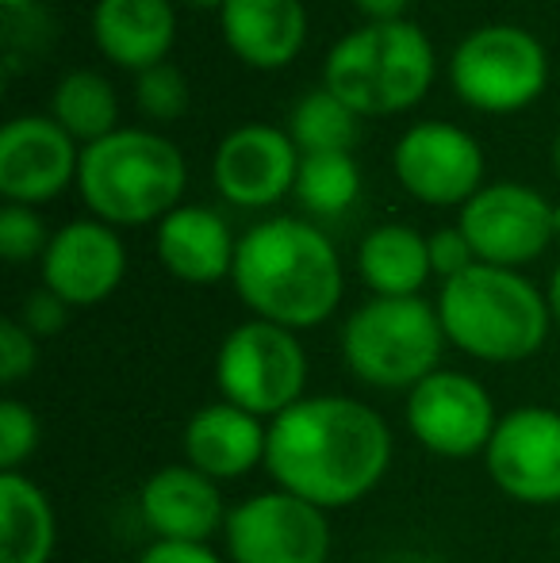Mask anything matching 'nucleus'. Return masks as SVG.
Listing matches in <instances>:
<instances>
[{
	"mask_svg": "<svg viewBox=\"0 0 560 563\" xmlns=\"http://www.w3.org/2000/svg\"><path fill=\"white\" fill-rule=\"evenodd\" d=\"M487 479L523 506H560V410L526 402L499 418L484 449Z\"/></svg>",
	"mask_w": 560,
	"mask_h": 563,
	"instance_id": "ddd939ff",
	"label": "nucleus"
},
{
	"mask_svg": "<svg viewBox=\"0 0 560 563\" xmlns=\"http://www.w3.org/2000/svg\"><path fill=\"white\" fill-rule=\"evenodd\" d=\"M438 58L430 35L411 20L361 23L322 58V89L361 119L411 112L430 92Z\"/></svg>",
	"mask_w": 560,
	"mask_h": 563,
	"instance_id": "39448f33",
	"label": "nucleus"
},
{
	"mask_svg": "<svg viewBox=\"0 0 560 563\" xmlns=\"http://www.w3.org/2000/svg\"><path fill=\"white\" fill-rule=\"evenodd\" d=\"M446 341L480 364H523L538 356L553 330L546 291L518 268L472 265L438 291Z\"/></svg>",
	"mask_w": 560,
	"mask_h": 563,
	"instance_id": "7ed1b4c3",
	"label": "nucleus"
},
{
	"mask_svg": "<svg viewBox=\"0 0 560 563\" xmlns=\"http://www.w3.org/2000/svg\"><path fill=\"white\" fill-rule=\"evenodd\" d=\"M457 227L480 265L495 268H523L557 242L553 203L518 180H487L461 208Z\"/></svg>",
	"mask_w": 560,
	"mask_h": 563,
	"instance_id": "f8f14e48",
	"label": "nucleus"
},
{
	"mask_svg": "<svg viewBox=\"0 0 560 563\" xmlns=\"http://www.w3.org/2000/svg\"><path fill=\"white\" fill-rule=\"evenodd\" d=\"M54 230H46L43 216L23 203H8L0 211V257L8 265H28V261H43L46 245H51Z\"/></svg>",
	"mask_w": 560,
	"mask_h": 563,
	"instance_id": "c85d7f7f",
	"label": "nucleus"
},
{
	"mask_svg": "<svg viewBox=\"0 0 560 563\" xmlns=\"http://www.w3.org/2000/svg\"><path fill=\"white\" fill-rule=\"evenodd\" d=\"M307 376L311 361L299 334L265 319L239 322L216 353V384L223 402L262 422H273L307 399Z\"/></svg>",
	"mask_w": 560,
	"mask_h": 563,
	"instance_id": "6e6552de",
	"label": "nucleus"
},
{
	"mask_svg": "<svg viewBox=\"0 0 560 563\" xmlns=\"http://www.w3.org/2000/svg\"><path fill=\"white\" fill-rule=\"evenodd\" d=\"M139 514L154 541L211 544V537H223L231 510L223 506L216 479L188 464H165L142 479Z\"/></svg>",
	"mask_w": 560,
	"mask_h": 563,
	"instance_id": "f3484780",
	"label": "nucleus"
},
{
	"mask_svg": "<svg viewBox=\"0 0 560 563\" xmlns=\"http://www.w3.org/2000/svg\"><path fill=\"white\" fill-rule=\"evenodd\" d=\"M299 169V150L288 131L273 123H242L227 131L211 157L216 192L231 208L262 211L292 196Z\"/></svg>",
	"mask_w": 560,
	"mask_h": 563,
	"instance_id": "4468645a",
	"label": "nucleus"
},
{
	"mask_svg": "<svg viewBox=\"0 0 560 563\" xmlns=\"http://www.w3.org/2000/svg\"><path fill=\"white\" fill-rule=\"evenodd\" d=\"M180 4L200 8V12H219V8H223V0H180Z\"/></svg>",
	"mask_w": 560,
	"mask_h": 563,
	"instance_id": "e433bc0d",
	"label": "nucleus"
},
{
	"mask_svg": "<svg viewBox=\"0 0 560 563\" xmlns=\"http://www.w3.org/2000/svg\"><path fill=\"white\" fill-rule=\"evenodd\" d=\"M43 0H0V8L4 12H28V8H39Z\"/></svg>",
	"mask_w": 560,
	"mask_h": 563,
	"instance_id": "c9c22d12",
	"label": "nucleus"
},
{
	"mask_svg": "<svg viewBox=\"0 0 560 563\" xmlns=\"http://www.w3.org/2000/svg\"><path fill=\"white\" fill-rule=\"evenodd\" d=\"M553 173L560 177V134H557V142H553Z\"/></svg>",
	"mask_w": 560,
	"mask_h": 563,
	"instance_id": "58836bf2",
	"label": "nucleus"
},
{
	"mask_svg": "<svg viewBox=\"0 0 560 563\" xmlns=\"http://www.w3.org/2000/svg\"><path fill=\"white\" fill-rule=\"evenodd\" d=\"M39 273L43 288H51L62 303L97 307L120 291L128 276V245L120 230L100 219H74L54 230Z\"/></svg>",
	"mask_w": 560,
	"mask_h": 563,
	"instance_id": "dca6fc26",
	"label": "nucleus"
},
{
	"mask_svg": "<svg viewBox=\"0 0 560 563\" xmlns=\"http://www.w3.org/2000/svg\"><path fill=\"white\" fill-rule=\"evenodd\" d=\"M546 299H549V314H553V327L560 330V265L553 268V276L546 284Z\"/></svg>",
	"mask_w": 560,
	"mask_h": 563,
	"instance_id": "f704fd0d",
	"label": "nucleus"
},
{
	"mask_svg": "<svg viewBox=\"0 0 560 563\" xmlns=\"http://www.w3.org/2000/svg\"><path fill=\"white\" fill-rule=\"evenodd\" d=\"M231 288L250 319L284 330L330 322L345 296V273L334 242L307 219H262L239 238Z\"/></svg>",
	"mask_w": 560,
	"mask_h": 563,
	"instance_id": "f03ea898",
	"label": "nucleus"
},
{
	"mask_svg": "<svg viewBox=\"0 0 560 563\" xmlns=\"http://www.w3.org/2000/svg\"><path fill=\"white\" fill-rule=\"evenodd\" d=\"M231 563H327L334 549L330 514L288 490H257L231 506L223 526Z\"/></svg>",
	"mask_w": 560,
	"mask_h": 563,
	"instance_id": "1a4fd4ad",
	"label": "nucleus"
},
{
	"mask_svg": "<svg viewBox=\"0 0 560 563\" xmlns=\"http://www.w3.org/2000/svg\"><path fill=\"white\" fill-rule=\"evenodd\" d=\"M292 196L307 216H345L361 196V169L353 154H299Z\"/></svg>",
	"mask_w": 560,
	"mask_h": 563,
	"instance_id": "a878e982",
	"label": "nucleus"
},
{
	"mask_svg": "<svg viewBox=\"0 0 560 563\" xmlns=\"http://www.w3.org/2000/svg\"><path fill=\"white\" fill-rule=\"evenodd\" d=\"M399 188L426 208L461 211L487 185V157L476 134L446 119H422L399 134L392 150Z\"/></svg>",
	"mask_w": 560,
	"mask_h": 563,
	"instance_id": "9d476101",
	"label": "nucleus"
},
{
	"mask_svg": "<svg viewBox=\"0 0 560 563\" xmlns=\"http://www.w3.org/2000/svg\"><path fill=\"white\" fill-rule=\"evenodd\" d=\"M92 43L112 66L142 74L162 62L177 43L173 0H97L92 4Z\"/></svg>",
	"mask_w": 560,
	"mask_h": 563,
	"instance_id": "412c9836",
	"label": "nucleus"
},
{
	"mask_svg": "<svg viewBox=\"0 0 560 563\" xmlns=\"http://www.w3.org/2000/svg\"><path fill=\"white\" fill-rule=\"evenodd\" d=\"M81 146L51 115H12L0 126V196L39 208L77 185Z\"/></svg>",
	"mask_w": 560,
	"mask_h": 563,
	"instance_id": "2eb2a0df",
	"label": "nucleus"
},
{
	"mask_svg": "<svg viewBox=\"0 0 560 563\" xmlns=\"http://www.w3.org/2000/svg\"><path fill=\"white\" fill-rule=\"evenodd\" d=\"M39 441H43L39 415L23 399L4 395V399H0V475L20 472L39 452Z\"/></svg>",
	"mask_w": 560,
	"mask_h": 563,
	"instance_id": "cd10ccee",
	"label": "nucleus"
},
{
	"mask_svg": "<svg viewBox=\"0 0 560 563\" xmlns=\"http://www.w3.org/2000/svg\"><path fill=\"white\" fill-rule=\"evenodd\" d=\"M58 514L43 487L23 472L0 475V563H51Z\"/></svg>",
	"mask_w": 560,
	"mask_h": 563,
	"instance_id": "5701e85b",
	"label": "nucleus"
},
{
	"mask_svg": "<svg viewBox=\"0 0 560 563\" xmlns=\"http://www.w3.org/2000/svg\"><path fill=\"white\" fill-rule=\"evenodd\" d=\"M69 311H74V307L62 303V299L54 296L51 288H35V291H28V296H23L20 311H15L12 319L20 322V327L28 330V334L54 338V334H62V330H66Z\"/></svg>",
	"mask_w": 560,
	"mask_h": 563,
	"instance_id": "7c9ffc66",
	"label": "nucleus"
},
{
	"mask_svg": "<svg viewBox=\"0 0 560 563\" xmlns=\"http://www.w3.org/2000/svg\"><path fill=\"white\" fill-rule=\"evenodd\" d=\"M188 165L165 134L150 126H120L108 139L81 146L77 196L92 219L108 227H150L185 203Z\"/></svg>",
	"mask_w": 560,
	"mask_h": 563,
	"instance_id": "20e7f679",
	"label": "nucleus"
},
{
	"mask_svg": "<svg viewBox=\"0 0 560 563\" xmlns=\"http://www.w3.org/2000/svg\"><path fill=\"white\" fill-rule=\"evenodd\" d=\"M392 449L381 410L353 395H307L270 422L265 472L319 510H350L381 487Z\"/></svg>",
	"mask_w": 560,
	"mask_h": 563,
	"instance_id": "f257e3e1",
	"label": "nucleus"
},
{
	"mask_svg": "<svg viewBox=\"0 0 560 563\" xmlns=\"http://www.w3.org/2000/svg\"><path fill=\"white\" fill-rule=\"evenodd\" d=\"M188 77L180 74L173 62H162L154 69H142L135 77V108L142 119H150L154 126L177 123L180 115L188 112Z\"/></svg>",
	"mask_w": 560,
	"mask_h": 563,
	"instance_id": "bb28decb",
	"label": "nucleus"
},
{
	"mask_svg": "<svg viewBox=\"0 0 560 563\" xmlns=\"http://www.w3.org/2000/svg\"><path fill=\"white\" fill-rule=\"evenodd\" d=\"M185 464L204 472L216 483H231L250 475L254 467H265L270 452V426L231 402H208L185 422L180 433Z\"/></svg>",
	"mask_w": 560,
	"mask_h": 563,
	"instance_id": "aec40b11",
	"label": "nucleus"
},
{
	"mask_svg": "<svg viewBox=\"0 0 560 563\" xmlns=\"http://www.w3.org/2000/svg\"><path fill=\"white\" fill-rule=\"evenodd\" d=\"M415 563H449V560H415Z\"/></svg>",
	"mask_w": 560,
	"mask_h": 563,
	"instance_id": "ea45409f",
	"label": "nucleus"
},
{
	"mask_svg": "<svg viewBox=\"0 0 560 563\" xmlns=\"http://www.w3.org/2000/svg\"><path fill=\"white\" fill-rule=\"evenodd\" d=\"M438 307L422 296H373L342 322V361L353 379L376 391H411L441 368L446 353Z\"/></svg>",
	"mask_w": 560,
	"mask_h": 563,
	"instance_id": "423d86ee",
	"label": "nucleus"
},
{
	"mask_svg": "<svg viewBox=\"0 0 560 563\" xmlns=\"http://www.w3.org/2000/svg\"><path fill=\"white\" fill-rule=\"evenodd\" d=\"M46 115L77 142V146H92V142L108 139L120 131V92L97 69H69L58 77L51 89V104Z\"/></svg>",
	"mask_w": 560,
	"mask_h": 563,
	"instance_id": "b1692460",
	"label": "nucleus"
},
{
	"mask_svg": "<svg viewBox=\"0 0 560 563\" xmlns=\"http://www.w3.org/2000/svg\"><path fill=\"white\" fill-rule=\"evenodd\" d=\"M353 8L365 23H396L407 20L411 0H353Z\"/></svg>",
	"mask_w": 560,
	"mask_h": 563,
	"instance_id": "72a5a7b5",
	"label": "nucleus"
},
{
	"mask_svg": "<svg viewBox=\"0 0 560 563\" xmlns=\"http://www.w3.org/2000/svg\"><path fill=\"white\" fill-rule=\"evenodd\" d=\"M154 250L173 280L211 288L219 280H231L239 238L231 234L219 211L204 208V203H180L157 223Z\"/></svg>",
	"mask_w": 560,
	"mask_h": 563,
	"instance_id": "a211bd4d",
	"label": "nucleus"
},
{
	"mask_svg": "<svg viewBox=\"0 0 560 563\" xmlns=\"http://www.w3.org/2000/svg\"><path fill=\"white\" fill-rule=\"evenodd\" d=\"M284 131L296 142L299 154H353V142L361 134V115L319 85L292 104Z\"/></svg>",
	"mask_w": 560,
	"mask_h": 563,
	"instance_id": "393cba45",
	"label": "nucleus"
},
{
	"mask_svg": "<svg viewBox=\"0 0 560 563\" xmlns=\"http://www.w3.org/2000/svg\"><path fill=\"white\" fill-rule=\"evenodd\" d=\"M404 418L407 433L419 449L441 460H469L484 456L503 415L495 410L492 391L476 376L457 368H438L419 387L407 391Z\"/></svg>",
	"mask_w": 560,
	"mask_h": 563,
	"instance_id": "9b49d317",
	"label": "nucleus"
},
{
	"mask_svg": "<svg viewBox=\"0 0 560 563\" xmlns=\"http://www.w3.org/2000/svg\"><path fill=\"white\" fill-rule=\"evenodd\" d=\"M358 276L373 296L381 299H411L422 296L430 268V242L422 230L407 223L373 227L358 245Z\"/></svg>",
	"mask_w": 560,
	"mask_h": 563,
	"instance_id": "4be33fe9",
	"label": "nucleus"
},
{
	"mask_svg": "<svg viewBox=\"0 0 560 563\" xmlns=\"http://www.w3.org/2000/svg\"><path fill=\"white\" fill-rule=\"evenodd\" d=\"M39 368V338L28 334L15 319L0 322V384L15 387Z\"/></svg>",
	"mask_w": 560,
	"mask_h": 563,
	"instance_id": "c756f323",
	"label": "nucleus"
},
{
	"mask_svg": "<svg viewBox=\"0 0 560 563\" xmlns=\"http://www.w3.org/2000/svg\"><path fill=\"white\" fill-rule=\"evenodd\" d=\"M426 242H430V268L433 276H441V284L469 273L472 265H480L469 238L461 234V227H438L433 234H426Z\"/></svg>",
	"mask_w": 560,
	"mask_h": 563,
	"instance_id": "2f4dec72",
	"label": "nucleus"
},
{
	"mask_svg": "<svg viewBox=\"0 0 560 563\" xmlns=\"http://www.w3.org/2000/svg\"><path fill=\"white\" fill-rule=\"evenodd\" d=\"M139 563H223L211 544H185V541H154L142 549Z\"/></svg>",
	"mask_w": 560,
	"mask_h": 563,
	"instance_id": "473e14b6",
	"label": "nucleus"
},
{
	"mask_svg": "<svg viewBox=\"0 0 560 563\" xmlns=\"http://www.w3.org/2000/svg\"><path fill=\"white\" fill-rule=\"evenodd\" d=\"M553 234H557V245H560V200L553 203Z\"/></svg>",
	"mask_w": 560,
	"mask_h": 563,
	"instance_id": "4c0bfd02",
	"label": "nucleus"
},
{
	"mask_svg": "<svg viewBox=\"0 0 560 563\" xmlns=\"http://www.w3.org/2000/svg\"><path fill=\"white\" fill-rule=\"evenodd\" d=\"M219 31L227 51L242 66L277 74L304 54L307 4L304 0H223Z\"/></svg>",
	"mask_w": 560,
	"mask_h": 563,
	"instance_id": "6ab92c4d",
	"label": "nucleus"
},
{
	"mask_svg": "<svg viewBox=\"0 0 560 563\" xmlns=\"http://www.w3.org/2000/svg\"><path fill=\"white\" fill-rule=\"evenodd\" d=\"M549 85V54L518 23H484L449 54V89L484 115L526 112Z\"/></svg>",
	"mask_w": 560,
	"mask_h": 563,
	"instance_id": "0eeeda50",
	"label": "nucleus"
}]
</instances>
